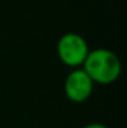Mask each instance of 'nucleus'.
Masks as SVG:
<instances>
[{
    "mask_svg": "<svg viewBox=\"0 0 127 128\" xmlns=\"http://www.w3.org/2000/svg\"><path fill=\"white\" fill-rule=\"evenodd\" d=\"M81 67L89 75L93 83L98 84L113 83L115 80H117L122 72V63L117 54L105 48L89 50Z\"/></svg>",
    "mask_w": 127,
    "mask_h": 128,
    "instance_id": "1",
    "label": "nucleus"
},
{
    "mask_svg": "<svg viewBox=\"0 0 127 128\" xmlns=\"http://www.w3.org/2000/svg\"><path fill=\"white\" fill-rule=\"evenodd\" d=\"M87 42L78 33H66L56 44V53L60 62L71 68L81 67L89 53Z\"/></svg>",
    "mask_w": 127,
    "mask_h": 128,
    "instance_id": "2",
    "label": "nucleus"
},
{
    "mask_svg": "<svg viewBox=\"0 0 127 128\" xmlns=\"http://www.w3.org/2000/svg\"><path fill=\"white\" fill-rule=\"evenodd\" d=\"M82 128H108V127L105 124H101V123H90V124L83 126Z\"/></svg>",
    "mask_w": 127,
    "mask_h": 128,
    "instance_id": "4",
    "label": "nucleus"
},
{
    "mask_svg": "<svg viewBox=\"0 0 127 128\" xmlns=\"http://www.w3.org/2000/svg\"><path fill=\"white\" fill-rule=\"evenodd\" d=\"M94 83L82 67L72 68L64 80V94L71 102L81 104L89 100L93 93Z\"/></svg>",
    "mask_w": 127,
    "mask_h": 128,
    "instance_id": "3",
    "label": "nucleus"
}]
</instances>
